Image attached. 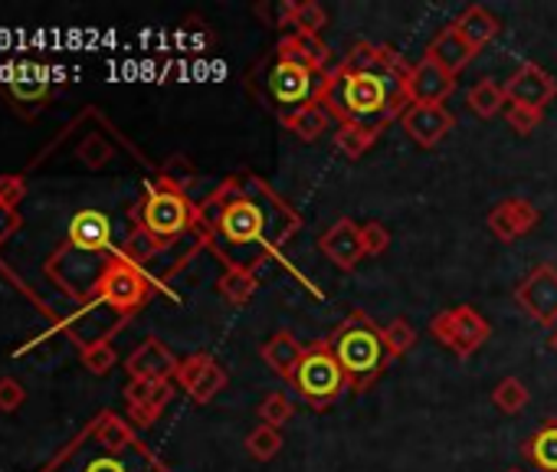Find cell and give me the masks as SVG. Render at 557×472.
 <instances>
[{
	"mask_svg": "<svg viewBox=\"0 0 557 472\" xmlns=\"http://www.w3.org/2000/svg\"><path fill=\"white\" fill-rule=\"evenodd\" d=\"M174 384L181 390H187V397L194 403H210L230 384V374H226V368L213 355H203L200 351V355H190V358L181 361Z\"/></svg>",
	"mask_w": 557,
	"mask_h": 472,
	"instance_id": "cell-11",
	"label": "cell"
},
{
	"mask_svg": "<svg viewBox=\"0 0 557 472\" xmlns=\"http://www.w3.org/2000/svg\"><path fill=\"white\" fill-rule=\"evenodd\" d=\"M70 250L76 253H86V257H112L119 247H112V220L102 213V210H79L73 220H70V229H66V244Z\"/></svg>",
	"mask_w": 557,
	"mask_h": 472,
	"instance_id": "cell-13",
	"label": "cell"
},
{
	"mask_svg": "<svg viewBox=\"0 0 557 472\" xmlns=\"http://www.w3.org/2000/svg\"><path fill=\"white\" fill-rule=\"evenodd\" d=\"M554 96H557V79H554L547 70L534 66V63L518 66V70L508 76V83H505V99H508L511 105L544 109Z\"/></svg>",
	"mask_w": 557,
	"mask_h": 472,
	"instance_id": "cell-16",
	"label": "cell"
},
{
	"mask_svg": "<svg viewBox=\"0 0 557 472\" xmlns=\"http://www.w3.org/2000/svg\"><path fill=\"white\" fill-rule=\"evenodd\" d=\"M407 70L410 66H404L397 53H391L381 66L364 73H345L335 66L332 73H325L319 102L332 112V119H338V125L355 122L384 128L387 122L410 109Z\"/></svg>",
	"mask_w": 557,
	"mask_h": 472,
	"instance_id": "cell-2",
	"label": "cell"
},
{
	"mask_svg": "<svg viewBox=\"0 0 557 472\" xmlns=\"http://www.w3.org/2000/svg\"><path fill=\"white\" fill-rule=\"evenodd\" d=\"M361 244H364V257H381L387 253L391 247V233L384 223L371 220V223H361Z\"/></svg>",
	"mask_w": 557,
	"mask_h": 472,
	"instance_id": "cell-39",
	"label": "cell"
},
{
	"mask_svg": "<svg viewBox=\"0 0 557 472\" xmlns=\"http://www.w3.org/2000/svg\"><path fill=\"white\" fill-rule=\"evenodd\" d=\"M508 472H521V469H508Z\"/></svg>",
	"mask_w": 557,
	"mask_h": 472,
	"instance_id": "cell-44",
	"label": "cell"
},
{
	"mask_svg": "<svg viewBox=\"0 0 557 472\" xmlns=\"http://www.w3.org/2000/svg\"><path fill=\"white\" fill-rule=\"evenodd\" d=\"M151 293H154V280L145 273V266L132 263L128 257H122V250H115L99 270V280L89 289L86 302H102L119 319H128L151 299Z\"/></svg>",
	"mask_w": 557,
	"mask_h": 472,
	"instance_id": "cell-6",
	"label": "cell"
},
{
	"mask_svg": "<svg viewBox=\"0 0 557 472\" xmlns=\"http://www.w3.org/2000/svg\"><path fill=\"white\" fill-rule=\"evenodd\" d=\"M112 154H115L112 141H109L106 135H99V132L86 135V138L76 145V158H79V161H83L89 171H99V167H106V164L112 161Z\"/></svg>",
	"mask_w": 557,
	"mask_h": 472,
	"instance_id": "cell-33",
	"label": "cell"
},
{
	"mask_svg": "<svg viewBox=\"0 0 557 472\" xmlns=\"http://www.w3.org/2000/svg\"><path fill=\"white\" fill-rule=\"evenodd\" d=\"M430 332L433 338L449 348L456 358H469L475 355L488 338H492V325L485 322V315L472 306H456V309H446L440 315H433L430 322Z\"/></svg>",
	"mask_w": 557,
	"mask_h": 472,
	"instance_id": "cell-8",
	"label": "cell"
},
{
	"mask_svg": "<svg viewBox=\"0 0 557 472\" xmlns=\"http://www.w3.org/2000/svg\"><path fill=\"white\" fill-rule=\"evenodd\" d=\"M275 60L278 63H289V66H299V70H309V73H319L325 76V66H329V47L319 40V37H306V34H286L275 47Z\"/></svg>",
	"mask_w": 557,
	"mask_h": 472,
	"instance_id": "cell-21",
	"label": "cell"
},
{
	"mask_svg": "<svg viewBox=\"0 0 557 472\" xmlns=\"http://www.w3.org/2000/svg\"><path fill=\"white\" fill-rule=\"evenodd\" d=\"M296 394H302V400L309 407H332L338 397H345V390H351V381L342 368V361L335 358L332 345L322 341V345H312L306 348V358L296 371V381H293Z\"/></svg>",
	"mask_w": 557,
	"mask_h": 472,
	"instance_id": "cell-7",
	"label": "cell"
},
{
	"mask_svg": "<svg viewBox=\"0 0 557 472\" xmlns=\"http://www.w3.org/2000/svg\"><path fill=\"white\" fill-rule=\"evenodd\" d=\"M322 86H325V76L299 70V66H289V63H278V60L269 66V73L262 79L265 99L275 109H283V112H296V109H302L309 102H319Z\"/></svg>",
	"mask_w": 557,
	"mask_h": 472,
	"instance_id": "cell-9",
	"label": "cell"
},
{
	"mask_svg": "<svg viewBox=\"0 0 557 472\" xmlns=\"http://www.w3.org/2000/svg\"><path fill=\"white\" fill-rule=\"evenodd\" d=\"M24 226V216L21 210H11V207H0V247H4L11 236H17Z\"/></svg>",
	"mask_w": 557,
	"mask_h": 472,
	"instance_id": "cell-42",
	"label": "cell"
},
{
	"mask_svg": "<svg viewBox=\"0 0 557 472\" xmlns=\"http://www.w3.org/2000/svg\"><path fill=\"white\" fill-rule=\"evenodd\" d=\"M381 335H384V345H387L391 361H394V358H404V355L417 345V332H413V325H410L407 319L387 322V325L381 328Z\"/></svg>",
	"mask_w": 557,
	"mask_h": 472,
	"instance_id": "cell-35",
	"label": "cell"
},
{
	"mask_svg": "<svg viewBox=\"0 0 557 472\" xmlns=\"http://www.w3.org/2000/svg\"><path fill=\"white\" fill-rule=\"evenodd\" d=\"M456 89V76L430 63L426 57L407 70V96L410 105H443Z\"/></svg>",
	"mask_w": 557,
	"mask_h": 472,
	"instance_id": "cell-18",
	"label": "cell"
},
{
	"mask_svg": "<svg viewBox=\"0 0 557 472\" xmlns=\"http://www.w3.org/2000/svg\"><path fill=\"white\" fill-rule=\"evenodd\" d=\"M453 27H456V34L472 47V53L485 50V47L498 37V30H502V24H498L482 4L466 8V11L453 21Z\"/></svg>",
	"mask_w": 557,
	"mask_h": 472,
	"instance_id": "cell-24",
	"label": "cell"
},
{
	"mask_svg": "<svg viewBox=\"0 0 557 472\" xmlns=\"http://www.w3.org/2000/svg\"><path fill=\"white\" fill-rule=\"evenodd\" d=\"M174 397L171 381H128L125 403H128V423L132 426H154V420L164 413V407Z\"/></svg>",
	"mask_w": 557,
	"mask_h": 472,
	"instance_id": "cell-14",
	"label": "cell"
},
{
	"mask_svg": "<svg viewBox=\"0 0 557 472\" xmlns=\"http://www.w3.org/2000/svg\"><path fill=\"white\" fill-rule=\"evenodd\" d=\"M79 358H83V364H86V371H92V374H109L112 368H115V361H119V355H115V348L109 345V341H96V345H86V348H79Z\"/></svg>",
	"mask_w": 557,
	"mask_h": 472,
	"instance_id": "cell-37",
	"label": "cell"
},
{
	"mask_svg": "<svg viewBox=\"0 0 557 472\" xmlns=\"http://www.w3.org/2000/svg\"><path fill=\"white\" fill-rule=\"evenodd\" d=\"M472 47L456 34V27H446V30H440L433 40H430V47H426V60L430 63H436L440 70H446L449 76H456V73H462L469 63H472Z\"/></svg>",
	"mask_w": 557,
	"mask_h": 472,
	"instance_id": "cell-23",
	"label": "cell"
},
{
	"mask_svg": "<svg viewBox=\"0 0 557 472\" xmlns=\"http://www.w3.org/2000/svg\"><path fill=\"white\" fill-rule=\"evenodd\" d=\"M524 456L541 469V472H557V423H544L528 443Z\"/></svg>",
	"mask_w": 557,
	"mask_h": 472,
	"instance_id": "cell-27",
	"label": "cell"
},
{
	"mask_svg": "<svg viewBox=\"0 0 557 472\" xmlns=\"http://www.w3.org/2000/svg\"><path fill=\"white\" fill-rule=\"evenodd\" d=\"M256 289H259V283H256V273H249V270H223V276L216 283V293L230 306H246L256 296Z\"/></svg>",
	"mask_w": 557,
	"mask_h": 472,
	"instance_id": "cell-29",
	"label": "cell"
},
{
	"mask_svg": "<svg viewBox=\"0 0 557 472\" xmlns=\"http://www.w3.org/2000/svg\"><path fill=\"white\" fill-rule=\"evenodd\" d=\"M27 197V177L24 174H0V207L17 210Z\"/></svg>",
	"mask_w": 557,
	"mask_h": 472,
	"instance_id": "cell-40",
	"label": "cell"
},
{
	"mask_svg": "<svg viewBox=\"0 0 557 472\" xmlns=\"http://www.w3.org/2000/svg\"><path fill=\"white\" fill-rule=\"evenodd\" d=\"M296 213L265 184H220L197 207V233L226 263V270H256L275 257V250L296 229Z\"/></svg>",
	"mask_w": 557,
	"mask_h": 472,
	"instance_id": "cell-1",
	"label": "cell"
},
{
	"mask_svg": "<svg viewBox=\"0 0 557 472\" xmlns=\"http://www.w3.org/2000/svg\"><path fill=\"white\" fill-rule=\"evenodd\" d=\"M505 122L515 135H531L541 122H544V109H531V105H511L505 109Z\"/></svg>",
	"mask_w": 557,
	"mask_h": 472,
	"instance_id": "cell-38",
	"label": "cell"
},
{
	"mask_svg": "<svg viewBox=\"0 0 557 472\" xmlns=\"http://www.w3.org/2000/svg\"><path fill=\"white\" fill-rule=\"evenodd\" d=\"M132 216H135L138 226H145L154 240H161L164 247H171L177 236H184L187 229H197V207H190L187 194L168 177H158V181L145 184V197L135 207Z\"/></svg>",
	"mask_w": 557,
	"mask_h": 472,
	"instance_id": "cell-5",
	"label": "cell"
},
{
	"mask_svg": "<svg viewBox=\"0 0 557 472\" xmlns=\"http://www.w3.org/2000/svg\"><path fill=\"white\" fill-rule=\"evenodd\" d=\"M293 27H296V34L319 37L329 27V14H325L322 4H315V0H306V4L293 8Z\"/></svg>",
	"mask_w": 557,
	"mask_h": 472,
	"instance_id": "cell-34",
	"label": "cell"
},
{
	"mask_svg": "<svg viewBox=\"0 0 557 472\" xmlns=\"http://www.w3.org/2000/svg\"><path fill=\"white\" fill-rule=\"evenodd\" d=\"M24 400H27V387L17 377H0V410L14 413L24 407Z\"/></svg>",
	"mask_w": 557,
	"mask_h": 472,
	"instance_id": "cell-41",
	"label": "cell"
},
{
	"mask_svg": "<svg viewBox=\"0 0 557 472\" xmlns=\"http://www.w3.org/2000/svg\"><path fill=\"white\" fill-rule=\"evenodd\" d=\"M278 449H283V430H275V426H265L259 423L256 430H249L246 436V452L259 462H269Z\"/></svg>",
	"mask_w": 557,
	"mask_h": 472,
	"instance_id": "cell-31",
	"label": "cell"
},
{
	"mask_svg": "<svg viewBox=\"0 0 557 472\" xmlns=\"http://www.w3.org/2000/svg\"><path fill=\"white\" fill-rule=\"evenodd\" d=\"M181 361L161 338H145L125 361L132 381H174Z\"/></svg>",
	"mask_w": 557,
	"mask_h": 472,
	"instance_id": "cell-17",
	"label": "cell"
},
{
	"mask_svg": "<svg viewBox=\"0 0 557 472\" xmlns=\"http://www.w3.org/2000/svg\"><path fill=\"white\" fill-rule=\"evenodd\" d=\"M515 302L544 328H554L557 322V270L554 266H537L531 270L521 286L515 289Z\"/></svg>",
	"mask_w": 557,
	"mask_h": 472,
	"instance_id": "cell-10",
	"label": "cell"
},
{
	"mask_svg": "<svg viewBox=\"0 0 557 472\" xmlns=\"http://www.w3.org/2000/svg\"><path fill=\"white\" fill-rule=\"evenodd\" d=\"M550 348H554V351H557V332H554V335H550Z\"/></svg>",
	"mask_w": 557,
	"mask_h": 472,
	"instance_id": "cell-43",
	"label": "cell"
},
{
	"mask_svg": "<svg viewBox=\"0 0 557 472\" xmlns=\"http://www.w3.org/2000/svg\"><path fill=\"white\" fill-rule=\"evenodd\" d=\"M278 122H283V128H289L302 141H319L332 128V112L322 102H309L296 112H283Z\"/></svg>",
	"mask_w": 557,
	"mask_h": 472,
	"instance_id": "cell-25",
	"label": "cell"
},
{
	"mask_svg": "<svg viewBox=\"0 0 557 472\" xmlns=\"http://www.w3.org/2000/svg\"><path fill=\"white\" fill-rule=\"evenodd\" d=\"M329 345H332L335 358L342 361V368L351 381V390H368L384 374V368L391 364L384 335L364 312L348 315L332 332Z\"/></svg>",
	"mask_w": 557,
	"mask_h": 472,
	"instance_id": "cell-4",
	"label": "cell"
},
{
	"mask_svg": "<svg viewBox=\"0 0 557 472\" xmlns=\"http://www.w3.org/2000/svg\"><path fill=\"white\" fill-rule=\"evenodd\" d=\"M4 96L11 99L14 112H21L24 119H34L37 112L47 109V102L53 99V83L47 79V70L37 63H21L14 70V76L4 83Z\"/></svg>",
	"mask_w": 557,
	"mask_h": 472,
	"instance_id": "cell-12",
	"label": "cell"
},
{
	"mask_svg": "<svg viewBox=\"0 0 557 472\" xmlns=\"http://www.w3.org/2000/svg\"><path fill=\"white\" fill-rule=\"evenodd\" d=\"M293 413H296V407H293V400L286 397V394H269L262 403H259V420L265 423V426H275V430H283L286 423H293Z\"/></svg>",
	"mask_w": 557,
	"mask_h": 472,
	"instance_id": "cell-36",
	"label": "cell"
},
{
	"mask_svg": "<svg viewBox=\"0 0 557 472\" xmlns=\"http://www.w3.org/2000/svg\"><path fill=\"white\" fill-rule=\"evenodd\" d=\"M262 361L283 377V381H296V371H299V364H302V358H306V345L293 335V332H275L265 345H262Z\"/></svg>",
	"mask_w": 557,
	"mask_h": 472,
	"instance_id": "cell-22",
	"label": "cell"
},
{
	"mask_svg": "<svg viewBox=\"0 0 557 472\" xmlns=\"http://www.w3.org/2000/svg\"><path fill=\"white\" fill-rule=\"evenodd\" d=\"M466 102H469L472 115H479V119H495V115L502 112V105H508V99H505V86H498L495 79H482V83H475V86L469 89Z\"/></svg>",
	"mask_w": 557,
	"mask_h": 472,
	"instance_id": "cell-28",
	"label": "cell"
},
{
	"mask_svg": "<svg viewBox=\"0 0 557 472\" xmlns=\"http://www.w3.org/2000/svg\"><path fill=\"white\" fill-rule=\"evenodd\" d=\"M381 132H384V128H371V125L345 122V125H338V132H335V148H338L345 158L358 161V158H364V154L377 145Z\"/></svg>",
	"mask_w": 557,
	"mask_h": 472,
	"instance_id": "cell-26",
	"label": "cell"
},
{
	"mask_svg": "<svg viewBox=\"0 0 557 472\" xmlns=\"http://www.w3.org/2000/svg\"><path fill=\"white\" fill-rule=\"evenodd\" d=\"M122 250V257H128L132 263H138V266H145L154 253H161L164 250V244L161 240H154V236L145 229V226H132V233L125 236V244L119 247Z\"/></svg>",
	"mask_w": 557,
	"mask_h": 472,
	"instance_id": "cell-30",
	"label": "cell"
},
{
	"mask_svg": "<svg viewBox=\"0 0 557 472\" xmlns=\"http://www.w3.org/2000/svg\"><path fill=\"white\" fill-rule=\"evenodd\" d=\"M322 253L338 266V270H345V273H351L361 260H364V244H361V223H355V220H348V216H342V220H335L329 229H325V236H322Z\"/></svg>",
	"mask_w": 557,
	"mask_h": 472,
	"instance_id": "cell-20",
	"label": "cell"
},
{
	"mask_svg": "<svg viewBox=\"0 0 557 472\" xmlns=\"http://www.w3.org/2000/svg\"><path fill=\"white\" fill-rule=\"evenodd\" d=\"M40 472H171L135 433L128 417L99 410Z\"/></svg>",
	"mask_w": 557,
	"mask_h": 472,
	"instance_id": "cell-3",
	"label": "cell"
},
{
	"mask_svg": "<svg viewBox=\"0 0 557 472\" xmlns=\"http://www.w3.org/2000/svg\"><path fill=\"white\" fill-rule=\"evenodd\" d=\"M528 387L518 381V377H502L492 390V403L502 410V413H521L528 407Z\"/></svg>",
	"mask_w": 557,
	"mask_h": 472,
	"instance_id": "cell-32",
	"label": "cell"
},
{
	"mask_svg": "<svg viewBox=\"0 0 557 472\" xmlns=\"http://www.w3.org/2000/svg\"><path fill=\"white\" fill-rule=\"evenodd\" d=\"M400 125L420 148H436L456 128V115L446 105H410L400 115Z\"/></svg>",
	"mask_w": 557,
	"mask_h": 472,
	"instance_id": "cell-19",
	"label": "cell"
},
{
	"mask_svg": "<svg viewBox=\"0 0 557 472\" xmlns=\"http://www.w3.org/2000/svg\"><path fill=\"white\" fill-rule=\"evenodd\" d=\"M537 220H541L537 207L531 200H524V197H508V200L495 203L488 210V216H485L492 236L502 244H515L518 236H524V233H531L537 226Z\"/></svg>",
	"mask_w": 557,
	"mask_h": 472,
	"instance_id": "cell-15",
	"label": "cell"
}]
</instances>
